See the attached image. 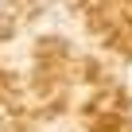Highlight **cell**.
Instances as JSON below:
<instances>
[{
	"instance_id": "1",
	"label": "cell",
	"mask_w": 132,
	"mask_h": 132,
	"mask_svg": "<svg viewBox=\"0 0 132 132\" xmlns=\"http://www.w3.org/2000/svg\"><path fill=\"white\" fill-rule=\"evenodd\" d=\"M8 4H12V0H0V12H4V8H8Z\"/></svg>"
}]
</instances>
